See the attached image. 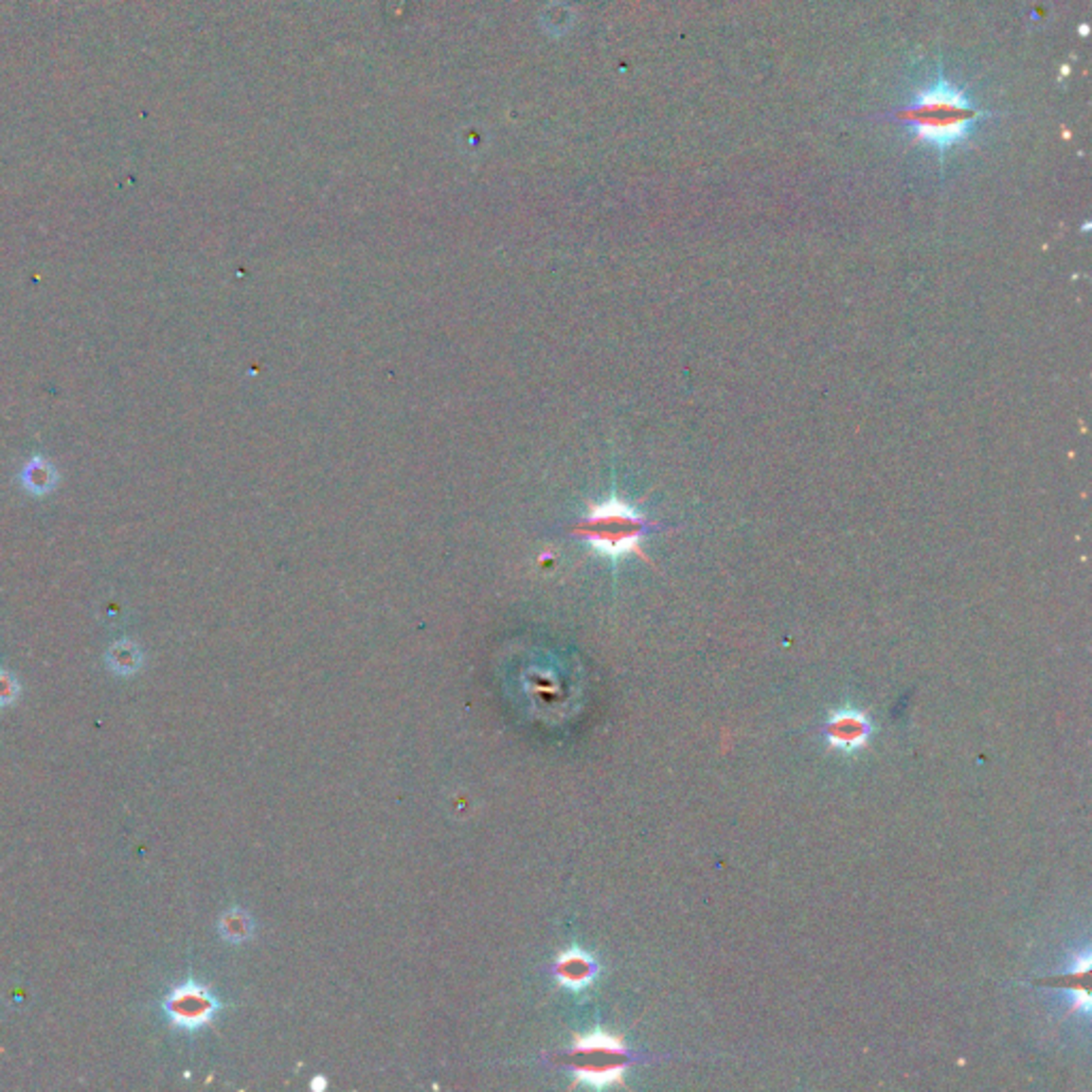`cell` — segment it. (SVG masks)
Instances as JSON below:
<instances>
[{"mask_svg":"<svg viewBox=\"0 0 1092 1092\" xmlns=\"http://www.w3.org/2000/svg\"><path fill=\"white\" fill-rule=\"evenodd\" d=\"M892 117L943 156L945 152L967 141L977 124L990 117V112L973 103L962 88L937 75L916 92L907 107L899 109Z\"/></svg>","mask_w":1092,"mask_h":1092,"instance_id":"1","label":"cell"},{"mask_svg":"<svg viewBox=\"0 0 1092 1092\" xmlns=\"http://www.w3.org/2000/svg\"><path fill=\"white\" fill-rule=\"evenodd\" d=\"M647 531V516L619 497L594 504L574 528V533L581 540L589 542L598 553L611 560H621L628 555L645 557L640 545Z\"/></svg>","mask_w":1092,"mask_h":1092,"instance_id":"2","label":"cell"},{"mask_svg":"<svg viewBox=\"0 0 1092 1092\" xmlns=\"http://www.w3.org/2000/svg\"><path fill=\"white\" fill-rule=\"evenodd\" d=\"M160 1010H163L171 1029L197 1032L214 1022L220 1010H223V1003L209 993V988L197 984L194 979H188L169 990Z\"/></svg>","mask_w":1092,"mask_h":1092,"instance_id":"3","label":"cell"},{"mask_svg":"<svg viewBox=\"0 0 1092 1092\" xmlns=\"http://www.w3.org/2000/svg\"><path fill=\"white\" fill-rule=\"evenodd\" d=\"M870 739V722L865 713L845 708L834 713L826 724V741L841 751H858Z\"/></svg>","mask_w":1092,"mask_h":1092,"instance_id":"4","label":"cell"},{"mask_svg":"<svg viewBox=\"0 0 1092 1092\" xmlns=\"http://www.w3.org/2000/svg\"><path fill=\"white\" fill-rule=\"evenodd\" d=\"M598 962L594 960V956L579 950V947H572V950H565L564 954H560V958L555 962V977L557 981L564 988L574 990V993H579V990H585L587 986H591L598 977Z\"/></svg>","mask_w":1092,"mask_h":1092,"instance_id":"5","label":"cell"},{"mask_svg":"<svg viewBox=\"0 0 1092 1092\" xmlns=\"http://www.w3.org/2000/svg\"><path fill=\"white\" fill-rule=\"evenodd\" d=\"M61 482L56 465L44 455H32L20 472V485L32 497H45Z\"/></svg>","mask_w":1092,"mask_h":1092,"instance_id":"6","label":"cell"},{"mask_svg":"<svg viewBox=\"0 0 1092 1092\" xmlns=\"http://www.w3.org/2000/svg\"><path fill=\"white\" fill-rule=\"evenodd\" d=\"M143 664H146V655H143L137 642L131 638L116 640L105 653V666L116 676H122V679H129V676L137 674Z\"/></svg>","mask_w":1092,"mask_h":1092,"instance_id":"7","label":"cell"},{"mask_svg":"<svg viewBox=\"0 0 1092 1092\" xmlns=\"http://www.w3.org/2000/svg\"><path fill=\"white\" fill-rule=\"evenodd\" d=\"M1088 969H1090V954L1083 952L1080 956H1075L1073 967L1065 973V993L1069 994L1071 1005L1075 1010H1082L1083 1013H1088L1090 1007Z\"/></svg>","mask_w":1092,"mask_h":1092,"instance_id":"8","label":"cell"},{"mask_svg":"<svg viewBox=\"0 0 1092 1092\" xmlns=\"http://www.w3.org/2000/svg\"><path fill=\"white\" fill-rule=\"evenodd\" d=\"M625 1063H608V1065H587L574 1073V1083H585L591 1088H608L615 1083L623 1082Z\"/></svg>","mask_w":1092,"mask_h":1092,"instance_id":"9","label":"cell"},{"mask_svg":"<svg viewBox=\"0 0 1092 1092\" xmlns=\"http://www.w3.org/2000/svg\"><path fill=\"white\" fill-rule=\"evenodd\" d=\"M574 1052L582 1054H611V1056H628V1047H625L619 1037L608 1035V1032L596 1030L591 1035H582L574 1044Z\"/></svg>","mask_w":1092,"mask_h":1092,"instance_id":"10","label":"cell"},{"mask_svg":"<svg viewBox=\"0 0 1092 1092\" xmlns=\"http://www.w3.org/2000/svg\"><path fill=\"white\" fill-rule=\"evenodd\" d=\"M220 935H223L226 941H233V943H240L245 941V939H250L252 935V920L245 911L242 909H231L226 911L223 918H220Z\"/></svg>","mask_w":1092,"mask_h":1092,"instance_id":"11","label":"cell"},{"mask_svg":"<svg viewBox=\"0 0 1092 1092\" xmlns=\"http://www.w3.org/2000/svg\"><path fill=\"white\" fill-rule=\"evenodd\" d=\"M22 696V685L13 672L0 668V708H9Z\"/></svg>","mask_w":1092,"mask_h":1092,"instance_id":"12","label":"cell"},{"mask_svg":"<svg viewBox=\"0 0 1092 1092\" xmlns=\"http://www.w3.org/2000/svg\"><path fill=\"white\" fill-rule=\"evenodd\" d=\"M325 1086H327V1080L320 1078V1075H318L316 1080H312V1088H314V1090H323Z\"/></svg>","mask_w":1092,"mask_h":1092,"instance_id":"13","label":"cell"}]
</instances>
